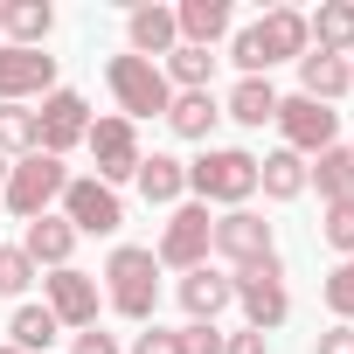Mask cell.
I'll list each match as a JSON object with an SVG mask.
<instances>
[{
  "label": "cell",
  "instance_id": "cell-1",
  "mask_svg": "<svg viewBox=\"0 0 354 354\" xmlns=\"http://www.w3.org/2000/svg\"><path fill=\"white\" fill-rule=\"evenodd\" d=\"M104 299H111L118 319L153 326V313H160V264H153L146 243H118V250L104 257Z\"/></svg>",
  "mask_w": 354,
  "mask_h": 354
},
{
  "label": "cell",
  "instance_id": "cell-2",
  "mask_svg": "<svg viewBox=\"0 0 354 354\" xmlns=\"http://www.w3.org/2000/svg\"><path fill=\"white\" fill-rule=\"evenodd\" d=\"M188 195L209 209H250V195H257V153H243V146H209L195 167H188Z\"/></svg>",
  "mask_w": 354,
  "mask_h": 354
},
{
  "label": "cell",
  "instance_id": "cell-3",
  "mask_svg": "<svg viewBox=\"0 0 354 354\" xmlns=\"http://www.w3.org/2000/svg\"><path fill=\"white\" fill-rule=\"evenodd\" d=\"M104 84H111V97H118V118H167V104H174V84L160 77V63H146V56H111L104 63Z\"/></svg>",
  "mask_w": 354,
  "mask_h": 354
},
{
  "label": "cell",
  "instance_id": "cell-4",
  "mask_svg": "<svg viewBox=\"0 0 354 354\" xmlns=\"http://www.w3.org/2000/svg\"><path fill=\"white\" fill-rule=\"evenodd\" d=\"M63 188H70V167L56 160V153H21L15 167H8V209L21 216V223H35V216H49V202H63Z\"/></svg>",
  "mask_w": 354,
  "mask_h": 354
},
{
  "label": "cell",
  "instance_id": "cell-5",
  "mask_svg": "<svg viewBox=\"0 0 354 354\" xmlns=\"http://www.w3.org/2000/svg\"><path fill=\"white\" fill-rule=\"evenodd\" d=\"M230 278H236V306H243L250 333H271V326H285V313H292V292H285V264H278V250H271L264 264H243V271H230Z\"/></svg>",
  "mask_w": 354,
  "mask_h": 354
},
{
  "label": "cell",
  "instance_id": "cell-6",
  "mask_svg": "<svg viewBox=\"0 0 354 354\" xmlns=\"http://www.w3.org/2000/svg\"><path fill=\"white\" fill-rule=\"evenodd\" d=\"M209 230H216V216H209L202 202H181V209L167 216L160 243H153V264H160V271H195V264H209Z\"/></svg>",
  "mask_w": 354,
  "mask_h": 354
},
{
  "label": "cell",
  "instance_id": "cell-7",
  "mask_svg": "<svg viewBox=\"0 0 354 354\" xmlns=\"http://www.w3.org/2000/svg\"><path fill=\"white\" fill-rule=\"evenodd\" d=\"M271 125L285 132V153H299V160L340 146V111L333 104H313V97H278V118Z\"/></svg>",
  "mask_w": 354,
  "mask_h": 354
},
{
  "label": "cell",
  "instance_id": "cell-8",
  "mask_svg": "<svg viewBox=\"0 0 354 354\" xmlns=\"http://www.w3.org/2000/svg\"><path fill=\"white\" fill-rule=\"evenodd\" d=\"M84 146H91V160H97V181L104 188H118V181H132V174H139V125L132 118H91V132H84Z\"/></svg>",
  "mask_w": 354,
  "mask_h": 354
},
{
  "label": "cell",
  "instance_id": "cell-9",
  "mask_svg": "<svg viewBox=\"0 0 354 354\" xmlns=\"http://www.w3.org/2000/svg\"><path fill=\"white\" fill-rule=\"evenodd\" d=\"M63 223H70L77 236H111V230L125 223V202H118V188L97 181V174H84V181L63 188Z\"/></svg>",
  "mask_w": 354,
  "mask_h": 354
},
{
  "label": "cell",
  "instance_id": "cell-10",
  "mask_svg": "<svg viewBox=\"0 0 354 354\" xmlns=\"http://www.w3.org/2000/svg\"><path fill=\"white\" fill-rule=\"evenodd\" d=\"M84 132H91V104L77 97V91H49L42 97V111H35V153H70V146H84Z\"/></svg>",
  "mask_w": 354,
  "mask_h": 354
},
{
  "label": "cell",
  "instance_id": "cell-11",
  "mask_svg": "<svg viewBox=\"0 0 354 354\" xmlns=\"http://www.w3.org/2000/svg\"><path fill=\"white\" fill-rule=\"evenodd\" d=\"M209 250L230 257L236 271H243V264H264V257H271V223H264L257 209H223L216 230H209Z\"/></svg>",
  "mask_w": 354,
  "mask_h": 354
},
{
  "label": "cell",
  "instance_id": "cell-12",
  "mask_svg": "<svg viewBox=\"0 0 354 354\" xmlns=\"http://www.w3.org/2000/svg\"><path fill=\"white\" fill-rule=\"evenodd\" d=\"M42 292H49L42 306L56 313V326H77V333H84V326H97V278H91V271L63 264V271H49V278H42Z\"/></svg>",
  "mask_w": 354,
  "mask_h": 354
},
{
  "label": "cell",
  "instance_id": "cell-13",
  "mask_svg": "<svg viewBox=\"0 0 354 354\" xmlns=\"http://www.w3.org/2000/svg\"><path fill=\"white\" fill-rule=\"evenodd\" d=\"M56 91V56L42 49H0V104H28V97H49Z\"/></svg>",
  "mask_w": 354,
  "mask_h": 354
},
{
  "label": "cell",
  "instance_id": "cell-14",
  "mask_svg": "<svg viewBox=\"0 0 354 354\" xmlns=\"http://www.w3.org/2000/svg\"><path fill=\"white\" fill-rule=\"evenodd\" d=\"M181 306H188V319L216 326V313L236 306V278L216 271V264H195V271H181Z\"/></svg>",
  "mask_w": 354,
  "mask_h": 354
},
{
  "label": "cell",
  "instance_id": "cell-15",
  "mask_svg": "<svg viewBox=\"0 0 354 354\" xmlns=\"http://www.w3.org/2000/svg\"><path fill=\"white\" fill-rule=\"evenodd\" d=\"M125 42H132V56H146V63H167L174 49H181L174 8H132V15H125Z\"/></svg>",
  "mask_w": 354,
  "mask_h": 354
},
{
  "label": "cell",
  "instance_id": "cell-16",
  "mask_svg": "<svg viewBox=\"0 0 354 354\" xmlns=\"http://www.w3.org/2000/svg\"><path fill=\"white\" fill-rule=\"evenodd\" d=\"M257 49H264V63H299V56L313 49L306 15H299V8H271V15L257 21Z\"/></svg>",
  "mask_w": 354,
  "mask_h": 354
},
{
  "label": "cell",
  "instance_id": "cell-17",
  "mask_svg": "<svg viewBox=\"0 0 354 354\" xmlns=\"http://www.w3.org/2000/svg\"><path fill=\"white\" fill-rule=\"evenodd\" d=\"M354 91V70H347V56H319V49H306L299 56V97H313V104H333V97H347Z\"/></svg>",
  "mask_w": 354,
  "mask_h": 354
},
{
  "label": "cell",
  "instance_id": "cell-18",
  "mask_svg": "<svg viewBox=\"0 0 354 354\" xmlns=\"http://www.w3.org/2000/svg\"><path fill=\"white\" fill-rule=\"evenodd\" d=\"M132 181H139V195H146V202L181 209V195H188V160H174V153H146Z\"/></svg>",
  "mask_w": 354,
  "mask_h": 354
},
{
  "label": "cell",
  "instance_id": "cell-19",
  "mask_svg": "<svg viewBox=\"0 0 354 354\" xmlns=\"http://www.w3.org/2000/svg\"><path fill=\"white\" fill-rule=\"evenodd\" d=\"M230 0H181L174 8V28H181V42H195V49H216L223 35H230Z\"/></svg>",
  "mask_w": 354,
  "mask_h": 354
},
{
  "label": "cell",
  "instance_id": "cell-20",
  "mask_svg": "<svg viewBox=\"0 0 354 354\" xmlns=\"http://www.w3.org/2000/svg\"><path fill=\"white\" fill-rule=\"evenodd\" d=\"M306 188H319L326 209H333V202H354V153H347V146L313 153V160H306Z\"/></svg>",
  "mask_w": 354,
  "mask_h": 354
},
{
  "label": "cell",
  "instance_id": "cell-21",
  "mask_svg": "<svg viewBox=\"0 0 354 354\" xmlns=\"http://www.w3.org/2000/svg\"><path fill=\"white\" fill-rule=\"evenodd\" d=\"M21 250H28V264H35V271H42V264H49V271H63V264H70V250H77V230H70L63 216H35V223H28V236H21Z\"/></svg>",
  "mask_w": 354,
  "mask_h": 354
},
{
  "label": "cell",
  "instance_id": "cell-22",
  "mask_svg": "<svg viewBox=\"0 0 354 354\" xmlns=\"http://www.w3.org/2000/svg\"><path fill=\"white\" fill-rule=\"evenodd\" d=\"M306 35L319 56H354V0H326L319 15H306Z\"/></svg>",
  "mask_w": 354,
  "mask_h": 354
},
{
  "label": "cell",
  "instance_id": "cell-23",
  "mask_svg": "<svg viewBox=\"0 0 354 354\" xmlns=\"http://www.w3.org/2000/svg\"><path fill=\"white\" fill-rule=\"evenodd\" d=\"M0 28H8L15 49H42L49 28H56V8L49 0H8V8H0Z\"/></svg>",
  "mask_w": 354,
  "mask_h": 354
},
{
  "label": "cell",
  "instance_id": "cell-24",
  "mask_svg": "<svg viewBox=\"0 0 354 354\" xmlns=\"http://www.w3.org/2000/svg\"><path fill=\"white\" fill-rule=\"evenodd\" d=\"M216 118H223L216 91H174V104H167L174 139H209V132H216Z\"/></svg>",
  "mask_w": 354,
  "mask_h": 354
},
{
  "label": "cell",
  "instance_id": "cell-25",
  "mask_svg": "<svg viewBox=\"0 0 354 354\" xmlns=\"http://www.w3.org/2000/svg\"><path fill=\"white\" fill-rule=\"evenodd\" d=\"M257 195H271V202H299V195H306V160L285 153V146L264 153V160H257Z\"/></svg>",
  "mask_w": 354,
  "mask_h": 354
},
{
  "label": "cell",
  "instance_id": "cell-26",
  "mask_svg": "<svg viewBox=\"0 0 354 354\" xmlns=\"http://www.w3.org/2000/svg\"><path fill=\"white\" fill-rule=\"evenodd\" d=\"M223 118H236V125H271V118H278V91H271V77H236Z\"/></svg>",
  "mask_w": 354,
  "mask_h": 354
},
{
  "label": "cell",
  "instance_id": "cell-27",
  "mask_svg": "<svg viewBox=\"0 0 354 354\" xmlns=\"http://www.w3.org/2000/svg\"><path fill=\"white\" fill-rule=\"evenodd\" d=\"M8 333H15L8 347H21V354H49L63 326H56V313H49V306H15V319H8Z\"/></svg>",
  "mask_w": 354,
  "mask_h": 354
},
{
  "label": "cell",
  "instance_id": "cell-28",
  "mask_svg": "<svg viewBox=\"0 0 354 354\" xmlns=\"http://www.w3.org/2000/svg\"><path fill=\"white\" fill-rule=\"evenodd\" d=\"M160 77L174 84V91H209V77H216V56L209 49H195V42H181L167 63H160Z\"/></svg>",
  "mask_w": 354,
  "mask_h": 354
},
{
  "label": "cell",
  "instance_id": "cell-29",
  "mask_svg": "<svg viewBox=\"0 0 354 354\" xmlns=\"http://www.w3.org/2000/svg\"><path fill=\"white\" fill-rule=\"evenodd\" d=\"M0 153H8V160L35 153V111L28 104H0Z\"/></svg>",
  "mask_w": 354,
  "mask_h": 354
},
{
  "label": "cell",
  "instance_id": "cell-30",
  "mask_svg": "<svg viewBox=\"0 0 354 354\" xmlns=\"http://www.w3.org/2000/svg\"><path fill=\"white\" fill-rule=\"evenodd\" d=\"M319 299H326V313H333L340 326H354V257H340V264L326 271V285H319Z\"/></svg>",
  "mask_w": 354,
  "mask_h": 354
},
{
  "label": "cell",
  "instance_id": "cell-31",
  "mask_svg": "<svg viewBox=\"0 0 354 354\" xmlns=\"http://www.w3.org/2000/svg\"><path fill=\"white\" fill-rule=\"evenodd\" d=\"M28 285H35V264H28V250H21V243H15V250L0 243V299H21Z\"/></svg>",
  "mask_w": 354,
  "mask_h": 354
},
{
  "label": "cell",
  "instance_id": "cell-32",
  "mask_svg": "<svg viewBox=\"0 0 354 354\" xmlns=\"http://www.w3.org/2000/svg\"><path fill=\"white\" fill-rule=\"evenodd\" d=\"M319 236H326V250L354 257V202H333V209L319 216Z\"/></svg>",
  "mask_w": 354,
  "mask_h": 354
},
{
  "label": "cell",
  "instance_id": "cell-33",
  "mask_svg": "<svg viewBox=\"0 0 354 354\" xmlns=\"http://www.w3.org/2000/svg\"><path fill=\"white\" fill-rule=\"evenodd\" d=\"M230 63H236L243 77H264V70H271L264 49H257V28H236V35H230Z\"/></svg>",
  "mask_w": 354,
  "mask_h": 354
},
{
  "label": "cell",
  "instance_id": "cell-34",
  "mask_svg": "<svg viewBox=\"0 0 354 354\" xmlns=\"http://www.w3.org/2000/svg\"><path fill=\"white\" fill-rule=\"evenodd\" d=\"M181 354H223V333L202 326V319H188V326H181Z\"/></svg>",
  "mask_w": 354,
  "mask_h": 354
},
{
  "label": "cell",
  "instance_id": "cell-35",
  "mask_svg": "<svg viewBox=\"0 0 354 354\" xmlns=\"http://www.w3.org/2000/svg\"><path fill=\"white\" fill-rule=\"evenodd\" d=\"M132 354H181V333H167V326H146L132 340Z\"/></svg>",
  "mask_w": 354,
  "mask_h": 354
},
{
  "label": "cell",
  "instance_id": "cell-36",
  "mask_svg": "<svg viewBox=\"0 0 354 354\" xmlns=\"http://www.w3.org/2000/svg\"><path fill=\"white\" fill-rule=\"evenodd\" d=\"M264 347H271V333H250V326L223 340V354H264Z\"/></svg>",
  "mask_w": 354,
  "mask_h": 354
},
{
  "label": "cell",
  "instance_id": "cell-37",
  "mask_svg": "<svg viewBox=\"0 0 354 354\" xmlns=\"http://www.w3.org/2000/svg\"><path fill=\"white\" fill-rule=\"evenodd\" d=\"M70 354H118V340H111V333H97V326H84Z\"/></svg>",
  "mask_w": 354,
  "mask_h": 354
},
{
  "label": "cell",
  "instance_id": "cell-38",
  "mask_svg": "<svg viewBox=\"0 0 354 354\" xmlns=\"http://www.w3.org/2000/svg\"><path fill=\"white\" fill-rule=\"evenodd\" d=\"M313 354H354V326H326Z\"/></svg>",
  "mask_w": 354,
  "mask_h": 354
},
{
  "label": "cell",
  "instance_id": "cell-39",
  "mask_svg": "<svg viewBox=\"0 0 354 354\" xmlns=\"http://www.w3.org/2000/svg\"><path fill=\"white\" fill-rule=\"evenodd\" d=\"M8 167H15V160H8V153H0V188H8Z\"/></svg>",
  "mask_w": 354,
  "mask_h": 354
},
{
  "label": "cell",
  "instance_id": "cell-40",
  "mask_svg": "<svg viewBox=\"0 0 354 354\" xmlns=\"http://www.w3.org/2000/svg\"><path fill=\"white\" fill-rule=\"evenodd\" d=\"M0 354H21V347H0Z\"/></svg>",
  "mask_w": 354,
  "mask_h": 354
},
{
  "label": "cell",
  "instance_id": "cell-41",
  "mask_svg": "<svg viewBox=\"0 0 354 354\" xmlns=\"http://www.w3.org/2000/svg\"><path fill=\"white\" fill-rule=\"evenodd\" d=\"M347 153H354V139H347Z\"/></svg>",
  "mask_w": 354,
  "mask_h": 354
},
{
  "label": "cell",
  "instance_id": "cell-42",
  "mask_svg": "<svg viewBox=\"0 0 354 354\" xmlns=\"http://www.w3.org/2000/svg\"><path fill=\"white\" fill-rule=\"evenodd\" d=\"M347 70H354V56H347Z\"/></svg>",
  "mask_w": 354,
  "mask_h": 354
}]
</instances>
